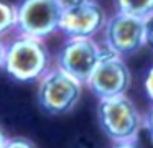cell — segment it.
Returning <instances> with one entry per match:
<instances>
[{
	"label": "cell",
	"instance_id": "1",
	"mask_svg": "<svg viewBox=\"0 0 153 148\" xmlns=\"http://www.w3.org/2000/svg\"><path fill=\"white\" fill-rule=\"evenodd\" d=\"M97 118L105 137L114 143L137 141L143 128V115L127 94L99 99Z\"/></svg>",
	"mask_w": 153,
	"mask_h": 148
},
{
	"label": "cell",
	"instance_id": "2",
	"mask_svg": "<svg viewBox=\"0 0 153 148\" xmlns=\"http://www.w3.org/2000/svg\"><path fill=\"white\" fill-rule=\"evenodd\" d=\"M51 56L43 39L20 35L7 43L4 69L22 82L38 81L50 69Z\"/></svg>",
	"mask_w": 153,
	"mask_h": 148
},
{
	"label": "cell",
	"instance_id": "3",
	"mask_svg": "<svg viewBox=\"0 0 153 148\" xmlns=\"http://www.w3.org/2000/svg\"><path fill=\"white\" fill-rule=\"evenodd\" d=\"M99 48L100 59L84 86H87L97 99L127 94L132 86V72L125 58L117 54L104 41L99 43Z\"/></svg>",
	"mask_w": 153,
	"mask_h": 148
},
{
	"label": "cell",
	"instance_id": "4",
	"mask_svg": "<svg viewBox=\"0 0 153 148\" xmlns=\"http://www.w3.org/2000/svg\"><path fill=\"white\" fill-rule=\"evenodd\" d=\"M84 84L61 68L48 69L40 77L38 100L40 105L53 115L71 112L82 95Z\"/></svg>",
	"mask_w": 153,
	"mask_h": 148
},
{
	"label": "cell",
	"instance_id": "5",
	"mask_svg": "<svg viewBox=\"0 0 153 148\" xmlns=\"http://www.w3.org/2000/svg\"><path fill=\"white\" fill-rule=\"evenodd\" d=\"M15 10V30L20 35L45 39L59 30V20L64 8L59 0H20Z\"/></svg>",
	"mask_w": 153,
	"mask_h": 148
},
{
	"label": "cell",
	"instance_id": "6",
	"mask_svg": "<svg viewBox=\"0 0 153 148\" xmlns=\"http://www.w3.org/2000/svg\"><path fill=\"white\" fill-rule=\"evenodd\" d=\"M99 59L100 48L96 39L89 36H73L68 38L58 51L56 66L86 84Z\"/></svg>",
	"mask_w": 153,
	"mask_h": 148
},
{
	"label": "cell",
	"instance_id": "7",
	"mask_svg": "<svg viewBox=\"0 0 153 148\" xmlns=\"http://www.w3.org/2000/svg\"><path fill=\"white\" fill-rule=\"evenodd\" d=\"M102 30L104 43L123 58L135 54L145 46L143 18L117 12L107 18Z\"/></svg>",
	"mask_w": 153,
	"mask_h": 148
},
{
	"label": "cell",
	"instance_id": "8",
	"mask_svg": "<svg viewBox=\"0 0 153 148\" xmlns=\"http://www.w3.org/2000/svg\"><path fill=\"white\" fill-rule=\"evenodd\" d=\"M105 22L107 16L104 8L96 0H91L63 10L59 20V31H63L68 38L73 36L94 38V35H97L104 28Z\"/></svg>",
	"mask_w": 153,
	"mask_h": 148
},
{
	"label": "cell",
	"instance_id": "9",
	"mask_svg": "<svg viewBox=\"0 0 153 148\" xmlns=\"http://www.w3.org/2000/svg\"><path fill=\"white\" fill-rule=\"evenodd\" d=\"M117 10L120 13L143 18L153 12V0H115Z\"/></svg>",
	"mask_w": 153,
	"mask_h": 148
},
{
	"label": "cell",
	"instance_id": "10",
	"mask_svg": "<svg viewBox=\"0 0 153 148\" xmlns=\"http://www.w3.org/2000/svg\"><path fill=\"white\" fill-rule=\"evenodd\" d=\"M17 26V10L13 5L0 0V36L10 33Z\"/></svg>",
	"mask_w": 153,
	"mask_h": 148
},
{
	"label": "cell",
	"instance_id": "11",
	"mask_svg": "<svg viewBox=\"0 0 153 148\" xmlns=\"http://www.w3.org/2000/svg\"><path fill=\"white\" fill-rule=\"evenodd\" d=\"M143 33H145V46L153 48V12L143 16Z\"/></svg>",
	"mask_w": 153,
	"mask_h": 148
},
{
	"label": "cell",
	"instance_id": "12",
	"mask_svg": "<svg viewBox=\"0 0 153 148\" xmlns=\"http://www.w3.org/2000/svg\"><path fill=\"white\" fill-rule=\"evenodd\" d=\"M143 87H145L146 97H148L150 102L153 104V66L148 69V71H146L145 81H143Z\"/></svg>",
	"mask_w": 153,
	"mask_h": 148
},
{
	"label": "cell",
	"instance_id": "13",
	"mask_svg": "<svg viewBox=\"0 0 153 148\" xmlns=\"http://www.w3.org/2000/svg\"><path fill=\"white\" fill-rule=\"evenodd\" d=\"M5 148H36V147L25 138H8Z\"/></svg>",
	"mask_w": 153,
	"mask_h": 148
},
{
	"label": "cell",
	"instance_id": "14",
	"mask_svg": "<svg viewBox=\"0 0 153 148\" xmlns=\"http://www.w3.org/2000/svg\"><path fill=\"white\" fill-rule=\"evenodd\" d=\"M143 128L148 130L150 137H152V140H153V104H152V107H150L148 114L143 117Z\"/></svg>",
	"mask_w": 153,
	"mask_h": 148
},
{
	"label": "cell",
	"instance_id": "15",
	"mask_svg": "<svg viewBox=\"0 0 153 148\" xmlns=\"http://www.w3.org/2000/svg\"><path fill=\"white\" fill-rule=\"evenodd\" d=\"M5 53H7V43L2 39L0 36V69L4 68V62H5Z\"/></svg>",
	"mask_w": 153,
	"mask_h": 148
},
{
	"label": "cell",
	"instance_id": "16",
	"mask_svg": "<svg viewBox=\"0 0 153 148\" xmlns=\"http://www.w3.org/2000/svg\"><path fill=\"white\" fill-rule=\"evenodd\" d=\"M63 8H69V7H74V5H81V3H86V2H91V0H59Z\"/></svg>",
	"mask_w": 153,
	"mask_h": 148
},
{
	"label": "cell",
	"instance_id": "17",
	"mask_svg": "<svg viewBox=\"0 0 153 148\" xmlns=\"http://www.w3.org/2000/svg\"><path fill=\"white\" fill-rule=\"evenodd\" d=\"M112 148H140L137 141H120V143H114Z\"/></svg>",
	"mask_w": 153,
	"mask_h": 148
},
{
	"label": "cell",
	"instance_id": "18",
	"mask_svg": "<svg viewBox=\"0 0 153 148\" xmlns=\"http://www.w3.org/2000/svg\"><path fill=\"white\" fill-rule=\"evenodd\" d=\"M7 141H8V137L4 133V130L0 128V148H5V145H7Z\"/></svg>",
	"mask_w": 153,
	"mask_h": 148
}]
</instances>
